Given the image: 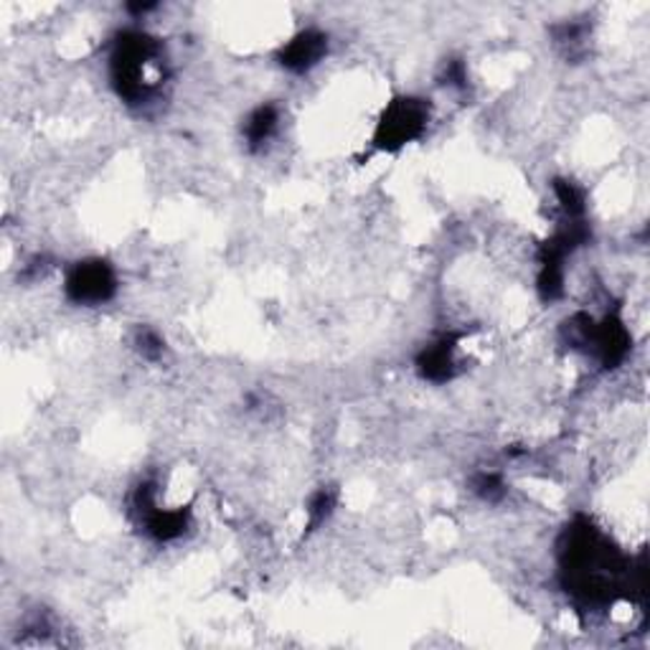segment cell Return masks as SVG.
I'll use <instances>...</instances> for the list:
<instances>
[{
  "instance_id": "obj_1",
  "label": "cell",
  "mask_w": 650,
  "mask_h": 650,
  "mask_svg": "<svg viewBox=\"0 0 650 650\" xmlns=\"http://www.w3.org/2000/svg\"><path fill=\"white\" fill-rule=\"evenodd\" d=\"M110 79L119 100L148 104L166 84L163 44L146 31H123L110 54Z\"/></svg>"
},
{
  "instance_id": "obj_2",
  "label": "cell",
  "mask_w": 650,
  "mask_h": 650,
  "mask_svg": "<svg viewBox=\"0 0 650 650\" xmlns=\"http://www.w3.org/2000/svg\"><path fill=\"white\" fill-rule=\"evenodd\" d=\"M432 107L427 100L401 94L384 107L379 123L374 127L372 146L381 152H397L409 142L420 140L427 133Z\"/></svg>"
},
{
  "instance_id": "obj_3",
  "label": "cell",
  "mask_w": 650,
  "mask_h": 650,
  "mask_svg": "<svg viewBox=\"0 0 650 650\" xmlns=\"http://www.w3.org/2000/svg\"><path fill=\"white\" fill-rule=\"evenodd\" d=\"M64 295L79 308H100L117 295V272L100 256L71 264L64 277Z\"/></svg>"
},
{
  "instance_id": "obj_4",
  "label": "cell",
  "mask_w": 650,
  "mask_h": 650,
  "mask_svg": "<svg viewBox=\"0 0 650 650\" xmlns=\"http://www.w3.org/2000/svg\"><path fill=\"white\" fill-rule=\"evenodd\" d=\"M328 34L320 28H303L300 34H295L283 49L277 52L280 67L290 75H308L310 69H316L320 61L328 56Z\"/></svg>"
},
{
  "instance_id": "obj_5",
  "label": "cell",
  "mask_w": 650,
  "mask_h": 650,
  "mask_svg": "<svg viewBox=\"0 0 650 650\" xmlns=\"http://www.w3.org/2000/svg\"><path fill=\"white\" fill-rule=\"evenodd\" d=\"M417 374L430 384H447L457 376V335H440L417 353Z\"/></svg>"
},
{
  "instance_id": "obj_6",
  "label": "cell",
  "mask_w": 650,
  "mask_h": 650,
  "mask_svg": "<svg viewBox=\"0 0 650 650\" xmlns=\"http://www.w3.org/2000/svg\"><path fill=\"white\" fill-rule=\"evenodd\" d=\"M280 123H283V112H280L277 104L267 102L254 107L242 125L244 142L250 146V150H262L264 146H270L280 133Z\"/></svg>"
},
{
  "instance_id": "obj_7",
  "label": "cell",
  "mask_w": 650,
  "mask_h": 650,
  "mask_svg": "<svg viewBox=\"0 0 650 650\" xmlns=\"http://www.w3.org/2000/svg\"><path fill=\"white\" fill-rule=\"evenodd\" d=\"M335 505H339V493H335V488L320 486L308 499V505H305V516H308V528H305V532H318V528L333 516Z\"/></svg>"
},
{
  "instance_id": "obj_8",
  "label": "cell",
  "mask_w": 650,
  "mask_h": 650,
  "mask_svg": "<svg viewBox=\"0 0 650 650\" xmlns=\"http://www.w3.org/2000/svg\"><path fill=\"white\" fill-rule=\"evenodd\" d=\"M470 491L478 495L480 501L486 503H499L503 495H505V480L501 472H476V476L470 478Z\"/></svg>"
},
{
  "instance_id": "obj_9",
  "label": "cell",
  "mask_w": 650,
  "mask_h": 650,
  "mask_svg": "<svg viewBox=\"0 0 650 650\" xmlns=\"http://www.w3.org/2000/svg\"><path fill=\"white\" fill-rule=\"evenodd\" d=\"M135 349H138V353L146 361H158L163 358L166 353V341L160 339L152 328H140V331L135 333Z\"/></svg>"
},
{
  "instance_id": "obj_10",
  "label": "cell",
  "mask_w": 650,
  "mask_h": 650,
  "mask_svg": "<svg viewBox=\"0 0 650 650\" xmlns=\"http://www.w3.org/2000/svg\"><path fill=\"white\" fill-rule=\"evenodd\" d=\"M443 84L451 87V90H465L468 87V69H465L460 59H451L443 69Z\"/></svg>"
}]
</instances>
